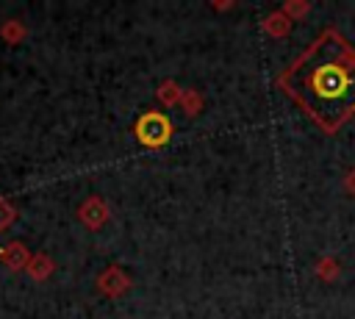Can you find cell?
<instances>
[{
	"label": "cell",
	"mask_w": 355,
	"mask_h": 319,
	"mask_svg": "<svg viewBox=\"0 0 355 319\" xmlns=\"http://www.w3.org/2000/svg\"><path fill=\"white\" fill-rule=\"evenodd\" d=\"M288 94L327 130L355 114V50L336 33L319 36L286 72Z\"/></svg>",
	"instance_id": "obj_1"
}]
</instances>
